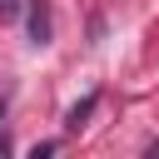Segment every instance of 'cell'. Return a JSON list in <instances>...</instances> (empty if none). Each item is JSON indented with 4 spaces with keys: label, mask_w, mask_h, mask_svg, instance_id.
Returning <instances> with one entry per match:
<instances>
[{
    "label": "cell",
    "mask_w": 159,
    "mask_h": 159,
    "mask_svg": "<svg viewBox=\"0 0 159 159\" xmlns=\"http://www.w3.org/2000/svg\"><path fill=\"white\" fill-rule=\"evenodd\" d=\"M0 119H5V99H0Z\"/></svg>",
    "instance_id": "5"
},
{
    "label": "cell",
    "mask_w": 159,
    "mask_h": 159,
    "mask_svg": "<svg viewBox=\"0 0 159 159\" xmlns=\"http://www.w3.org/2000/svg\"><path fill=\"white\" fill-rule=\"evenodd\" d=\"M15 10H20V0H0V15H5V20H10Z\"/></svg>",
    "instance_id": "3"
},
{
    "label": "cell",
    "mask_w": 159,
    "mask_h": 159,
    "mask_svg": "<svg viewBox=\"0 0 159 159\" xmlns=\"http://www.w3.org/2000/svg\"><path fill=\"white\" fill-rule=\"evenodd\" d=\"M30 40H35V45L50 40V5H45V0H30Z\"/></svg>",
    "instance_id": "1"
},
{
    "label": "cell",
    "mask_w": 159,
    "mask_h": 159,
    "mask_svg": "<svg viewBox=\"0 0 159 159\" xmlns=\"http://www.w3.org/2000/svg\"><path fill=\"white\" fill-rule=\"evenodd\" d=\"M94 104H99V94H84V99H80V104L65 114V129H70V134H75V129H84V119L94 114Z\"/></svg>",
    "instance_id": "2"
},
{
    "label": "cell",
    "mask_w": 159,
    "mask_h": 159,
    "mask_svg": "<svg viewBox=\"0 0 159 159\" xmlns=\"http://www.w3.org/2000/svg\"><path fill=\"white\" fill-rule=\"evenodd\" d=\"M0 154H10V139H5V134H0Z\"/></svg>",
    "instance_id": "4"
}]
</instances>
